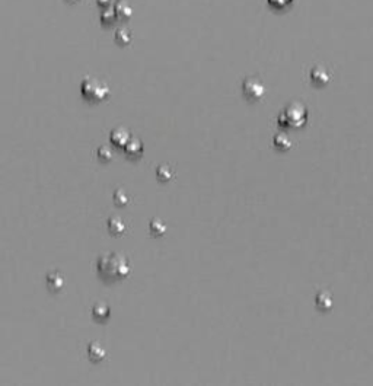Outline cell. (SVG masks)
I'll return each instance as SVG.
<instances>
[{
    "mask_svg": "<svg viewBox=\"0 0 373 386\" xmlns=\"http://www.w3.org/2000/svg\"><path fill=\"white\" fill-rule=\"evenodd\" d=\"M293 0H268V5L274 9H279V11H283L286 8H289L291 5Z\"/></svg>",
    "mask_w": 373,
    "mask_h": 386,
    "instance_id": "ac0fdd59",
    "label": "cell"
},
{
    "mask_svg": "<svg viewBox=\"0 0 373 386\" xmlns=\"http://www.w3.org/2000/svg\"><path fill=\"white\" fill-rule=\"evenodd\" d=\"M306 120H308V109H306V106L301 104V102H291L280 114L279 124L281 127L297 129V127L305 126Z\"/></svg>",
    "mask_w": 373,
    "mask_h": 386,
    "instance_id": "3957f363",
    "label": "cell"
},
{
    "mask_svg": "<svg viewBox=\"0 0 373 386\" xmlns=\"http://www.w3.org/2000/svg\"><path fill=\"white\" fill-rule=\"evenodd\" d=\"M315 303H316V307L321 309V311H329L331 306H332V297L326 290H321L316 294Z\"/></svg>",
    "mask_w": 373,
    "mask_h": 386,
    "instance_id": "7c38bea8",
    "label": "cell"
},
{
    "mask_svg": "<svg viewBox=\"0 0 373 386\" xmlns=\"http://www.w3.org/2000/svg\"><path fill=\"white\" fill-rule=\"evenodd\" d=\"M311 81L316 86H325L326 83L331 81V74L324 66H315L311 70Z\"/></svg>",
    "mask_w": 373,
    "mask_h": 386,
    "instance_id": "8992f818",
    "label": "cell"
},
{
    "mask_svg": "<svg viewBox=\"0 0 373 386\" xmlns=\"http://www.w3.org/2000/svg\"><path fill=\"white\" fill-rule=\"evenodd\" d=\"M242 91H244L245 98L251 102H256L259 101L264 95H266V86L264 83L261 82L258 78H248L245 79L244 83H242Z\"/></svg>",
    "mask_w": 373,
    "mask_h": 386,
    "instance_id": "277c9868",
    "label": "cell"
},
{
    "mask_svg": "<svg viewBox=\"0 0 373 386\" xmlns=\"http://www.w3.org/2000/svg\"><path fill=\"white\" fill-rule=\"evenodd\" d=\"M109 315H111V309L105 302H98V303L93 304L92 316L98 322H105L109 318Z\"/></svg>",
    "mask_w": 373,
    "mask_h": 386,
    "instance_id": "8fae6325",
    "label": "cell"
},
{
    "mask_svg": "<svg viewBox=\"0 0 373 386\" xmlns=\"http://www.w3.org/2000/svg\"><path fill=\"white\" fill-rule=\"evenodd\" d=\"M106 227L109 230V234L114 235V236H118V235H123L126 230H127V224L124 223V220L118 216H111L108 220H106Z\"/></svg>",
    "mask_w": 373,
    "mask_h": 386,
    "instance_id": "9c48e42d",
    "label": "cell"
},
{
    "mask_svg": "<svg viewBox=\"0 0 373 386\" xmlns=\"http://www.w3.org/2000/svg\"><path fill=\"white\" fill-rule=\"evenodd\" d=\"M113 199H114V203H116L117 206H120V207H124V206H127L128 203H130V196L123 188H117L116 191H114Z\"/></svg>",
    "mask_w": 373,
    "mask_h": 386,
    "instance_id": "9a60e30c",
    "label": "cell"
},
{
    "mask_svg": "<svg viewBox=\"0 0 373 386\" xmlns=\"http://www.w3.org/2000/svg\"><path fill=\"white\" fill-rule=\"evenodd\" d=\"M46 281L47 287L50 289V292L53 293L60 292V290L63 289V286H64V277H63L61 273H58V271H50V273L47 274Z\"/></svg>",
    "mask_w": 373,
    "mask_h": 386,
    "instance_id": "ba28073f",
    "label": "cell"
},
{
    "mask_svg": "<svg viewBox=\"0 0 373 386\" xmlns=\"http://www.w3.org/2000/svg\"><path fill=\"white\" fill-rule=\"evenodd\" d=\"M88 356H89V360L93 363H99L104 360L106 357V350L104 347L98 342V341H93L88 345Z\"/></svg>",
    "mask_w": 373,
    "mask_h": 386,
    "instance_id": "30bf717a",
    "label": "cell"
},
{
    "mask_svg": "<svg viewBox=\"0 0 373 386\" xmlns=\"http://www.w3.org/2000/svg\"><path fill=\"white\" fill-rule=\"evenodd\" d=\"M143 149H144L143 141L136 139V137H131L130 141L124 146V152H126V155H127L128 158H131V159H139V158H141Z\"/></svg>",
    "mask_w": 373,
    "mask_h": 386,
    "instance_id": "52a82bcc",
    "label": "cell"
},
{
    "mask_svg": "<svg viewBox=\"0 0 373 386\" xmlns=\"http://www.w3.org/2000/svg\"><path fill=\"white\" fill-rule=\"evenodd\" d=\"M273 143H274V146H276V149L277 150H289L291 149V139L286 134V133H279V134H276L274 136V139H273Z\"/></svg>",
    "mask_w": 373,
    "mask_h": 386,
    "instance_id": "4fadbf2b",
    "label": "cell"
},
{
    "mask_svg": "<svg viewBox=\"0 0 373 386\" xmlns=\"http://www.w3.org/2000/svg\"><path fill=\"white\" fill-rule=\"evenodd\" d=\"M156 176H158V179H159V181H162V182H168V181L174 179L175 172H174V169H172L169 165H159V166H158V169H156Z\"/></svg>",
    "mask_w": 373,
    "mask_h": 386,
    "instance_id": "5bb4252c",
    "label": "cell"
},
{
    "mask_svg": "<svg viewBox=\"0 0 373 386\" xmlns=\"http://www.w3.org/2000/svg\"><path fill=\"white\" fill-rule=\"evenodd\" d=\"M96 269L105 281L113 283L128 277L131 273V265L124 255L117 252H108L98 258Z\"/></svg>",
    "mask_w": 373,
    "mask_h": 386,
    "instance_id": "6da1fadb",
    "label": "cell"
},
{
    "mask_svg": "<svg viewBox=\"0 0 373 386\" xmlns=\"http://www.w3.org/2000/svg\"><path fill=\"white\" fill-rule=\"evenodd\" d=\"M96 158L101 161V162H111L113 161V152L108 149V147H105V146H101L98 150H96Z\"/></svg>",
    "mask_w": 373,
    "mask_h": 386,
    "instance_id": "e0dca14e",
    "label": "cell"
},
{
    "mask_svg": "<svg viewBox=\"0 0 373 386\" xmlns=\"http://www.w3.org/2000/svg\"><path fill=\"white\" fill-rule=\"evenodd\" d=\"M81 92L88 102L96 104V102H102L109 96V88L102 81L92 76H86L82 81Z\"/></svg>",
    "mask_w": 373,
    "mask_h": 386,
    "instance_id": "7a4b0ae2",
    "label": "cell"
},
{
    "mask_svg": "<svg viewBox=\"0 0 373 386\" xmlns=\"http://www.w3.org/2000/svg\"><path fill=\"white\" fill-rule=\"evenodd\" d=\"M131 139V136H130V131L127 129H124V127H117L111 131V134H109V140L111 143L117 146V147H123L124 149V146L127 144L128 141Z\"/></svg>",
    "mask_w": 373,
    "mask_h": 386,
    "instance_id": "5b68a950",
    "label": "cell"
},
{
    "mask_svg": "<svg viewBox=\"0 0 373 386\" xmlns=\"http://www.w3.org/2000/svg\"><path fill=\"white\" fill-rule=\"evenodd\" d=\"M166 232V224L161 219H153L151 222V234L153 236H161Z\"/></svg>",
    "mask_w": 373,
    "mask_h": 386,
    "instance_id": "2e32d148",
    "label": "cell"
}]
</instances>
